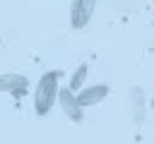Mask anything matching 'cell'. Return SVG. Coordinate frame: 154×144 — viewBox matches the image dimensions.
<instances>
[{"instance_id": "5", "label": "cell", "mask_w": 154, "mask_h": 144, "mask_svg": "<svg viewBox=\"0 0 154 144\" xmlns=\"http://www.w3.org/2000/svg\"><path fill=\"white\" fill-rule=\"evenodd\" d=\"M108 86L106 84H94V86H82L79 91H77V98H79V103L84 106V108H89V106H96V103H101L106 96H108Z\"/></svg>"}, {"instance_id": "6", "label": "cell", "mask_w": 154, "mask_h": 144, "mask_svg": "<svg viewBox=\"0 0 154 144\" xmlns=\"http://www.w3.org/2000/svg\"><path fill=\"white\" fill-rule=\"evenodd\" d=\"M128 108H130V120L135 125H140L144 120V94H142L140 86L130 89V94H128Z\"/></svg>"}, {"instance_id": "1", "label": "cell", "mask_w": 154, "mask_h": 144, "mask_svg": "<svg viewBox=\"0 0 154 144\" xmlns=\"http://www.w3.org/2000/svg\"><path fill=\"white\" fill-rule=\"evenodd\" d=\"M60 77H63L60 70H48L38 79V84L34 89V113L38 118H46L51 113V108L55 106V98H58V91H60V84H58Z\"/></svg>"}, {"instance_id": "8", "label": "cell", "mask_w": 154, "mask_h": 144, "mask_svg": "<svg viewBox=\"0 0 154 144\" xmlns=\"http://www.w3.org/2000/svg\"><path fill=\"white\" fill-rule=\"evenodd\" d=\"M149 106H152V110H154V98H152V101H149Z\"/></svg>"}, {"instance_id": "7", "label": "cell", "mask_w": 154, "mask_h": 144, "mask_svg": "<svg viewBox=\"0 0 154 144\" xmlns=\"http://www.w3.org/2000/svg\"><path fill=\"white\" fill-rule=\"evenodd\" d=\"M87 72H89L87 62H79V65L72 70V74H70V79H67V86H70L72 91H79V89L84 86V82H87Z\"/></svg>"}, {"instance_id": "4", "label": "cell", "mask_w": 154, "mask_h": 144, "mask_svg": "<svg viewBox=\"0 0 154 144\" xmlns=\"http://www.w3.org/2000/svg\"><path fill=\"white\" fill-rule=\"evenodd\" d=\"M26 86H29V79L19 72H7V74H0V91L5 94H12V96H24L26 94Z\"/></svg>"}, {"instance_id": "2", "label": "cell", "mask_w": 154, "mask_h": 144, "mask_svg": "<svg viewBox=\"0 0 154 144\" xmlns=\"http://www.w3.org/2000/svg\"><path fill=\"white\" fill-rule=\"evenodd\" d=\"M58 103H60V108H63V113L67 115V120L70 122H82L84 120V106L79 103V98H77V91H72L70 86H60V91H58Z\"/></svg>"}, {"instance_id": "3", "label": "cell", "mask_w": 154, "mask_h": 144, "mask_svg": "<svg viewBox=\"0 0 154 144\" xmlns=\"http://www.w3.org/2000/svg\"><path fill=\"white\" fill-rule=\"evenodd\" d=\"M96 10V0H72L70 2V26L84 29Z\"/></svg>"}]
</instances>
